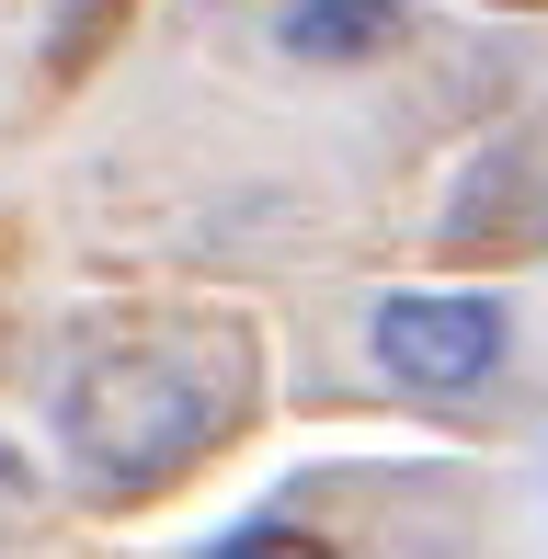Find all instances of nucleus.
Masks as SVG:
<instances>
[{"label":"nucleus","instance_id":"39448f33","mask_svg":"<svg viewBox=\"0 0 548 559\" xmlns=\"http://www.w3.org/2000/svg\"><path fill=\"white\" fill-rule=\"evenodd\" d=\"M217 559H332V537H309V525H252V537H229Z\"/></svg>","mask_w":548,"mask_h":559},{"label":"nucleus","instance_id":"f03ea898","mask_svg":"<svg viewBox=\"0 0 548 559\" xmlns=\"http://www.w3.org/2000/svg\"><path fill=\"white\" fill-rule=\"evenodd\" d=\"M378 366L401 389H480L503 366V309L491 297H389L378 309Z\"/></svg>","mask_w":548,"mask_h":559},{"label":"nucleus","instance_id":"7ed1b4c3","mask_svg":"<svg viewBox=\"0 0 548 559\" xmlns=\"http://www.w3.org/2000/svg\"><path fill=\"white\" fill-rule=\"evenodd\" d=\"M274 46H286V58H320V69L389 58V46H401V0H286V12H274Z\"/></svg>","mask_w":548,"mask_h":559},{"label":"nucleus","instance_id":"f257e3e1","mask_svg":"<svg viewBox=\"0 0 548 559\" xmlns=\"http://www.w3.org/2000/svg\"><path fill=\"white\" fill-rule=\"evenodd\" d=\"M217 389L171 354H104L69 377V456L92 491H160L217 445Z\"/></svg>","mask_w":548,"mask_h":559},{"label":"nucleus","instance_id":"20e7f679","mask_svg":"<svg viewBox=\"0 0 548 559\" xmlns=\"http://www.w3.org/2000/svg\"><path fill=\"white\" fill-rule=\"evenodd\" d=\"M115 23H127V0H69V12H58V35H46V69H58V81H69V69H81L92 46L115 35Z\"/></svg>","mask_w":548,"mask_h":559}]
</instances>
